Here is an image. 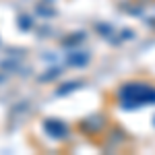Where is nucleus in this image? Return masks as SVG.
<instances>
[{
    "mask_svg": "<svg viewBox=\"0 0 155 155\" xmlns=\"http://www.w3.org/2000/svg\"><path fill=\"white\" fill-rule=\"evenodd\" d=\"M120 99L126 107H137V106H147L155 104V87L145 83H128L122 87Z\"/></svg>",
    "mask_w": 155,
    "mask_h": 155,
    "instance_id": "1",
    "label": "nucleus"
},
{
    "mask_svg": "<svg viewBox=\"0 0 155 155\" xmlns=\"http://www.w3.org/2000/svg\"><path fill=\"white\" fill-rule=\"evenodd\" d=\"M46 130L52 137H64L66 134V124H62L60 120H48L46 122Z\"/></svg>",
    "mask_w": 155,
    "mask_h": 155,
    "instance_id": "2",
    "label": "nucleus"
}]
</instances>
